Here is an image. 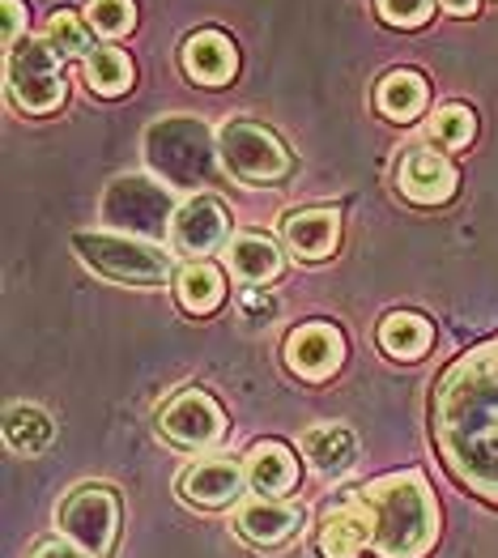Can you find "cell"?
Masks as SVG:
<instances>
[{
	"mask_svg": "<svg viewBox=\"0 0 498 558\" xmlns=\"http://www.w3.org/2000/svg\"><path fill=\"white\" fill-rule=\"evenodd\" d=\"M430 444L477 499L498 504V337L464 350L430 392Z\"/></svg>",
	"mask_w": 498,
	"mask_h": 558,
	"instance_id": "1",
	"label": "cell"
},
{
	"mask_svg": "<svg viewBox=\"0 0 498 558\" xmlns=\"http://www.w3.org/2000/svg\"><path fill=\"white\" fill-rule=\"evenodd\" d=\"M359 499L371 512V550L379 558H426L439 542V499L422 469L366 482Z\"/></svg>",
	"mask_w": 498,
	"mask_h": 558,
	"instance_id": "2",
	"label": "cell"
},
{
	"mask_svg": "<svg viewBox=\"0 0 498 558\" xmlns=\"http://www.w3.org/2000/svg\"><path fill=\"white\" fill-rule=\"evenodd\" d=\"M145 162L149 171L175 192H187V187H209L214 175H218V137L205 120L196 116H162L145 129Z\"/></svg>",
	"mask_w": 498,
	"mask_h": 558,
	"instance_id": "3",
	"label": "cell"
},
{
	"mask_svg": "<svg viewBox=\"0 0 498 558\" xmlns=\"http://www.w3.org/2000/svg\"><path fill=\"white\" fill-rule=\"evenodd\" d=\"M73 247L82 256V265L98 274V278L116 281V286H167L175 265L171 256L149 243V239H133V234L116 231H77Z\"/></svg>",
	"mask_w": 498,
	"mask_h": 558,
	"instance_id": "4",
	"label": "cell"
},
{
	"mask_svg": "<svg viewBox=\"0 0 498 558\" xmlns=\"http://www.w3.org/2000/svg\"><path fill=\"white\" fill-rule=\"evenodd\" d=\"M175 187L162 180H145V175H116L102 201H98V222L111 227L116 234H133V239H158L171 231L175 222Z\"/></svg>",
	"mask_w": 498,
	"mask_h": 558,
	"instance_id": "5",
	"label": "cell"
},
{
	"mask_svg": "<svg viewBox=\"0 0 498 558\" xmlns=\"http://www.w3.org/2000/svg\"><path fill=\"white\" fill-rule=\"evenodd\" d=\"M56 529L60 537L77 542L94 558H116L120 546V529H124V508L120 495L102 482H86L77 490H69L56 508Z\"/></svg>",
	"mask_w": 498,
	"mask_h": 558,
	"instance_id": "6",
	"label": "cell"
},
{
	"mask_svg": "<svg viewBox=\"0 0 498 558\" xmlns=\"http://www.w3.org/2000/svg\"><path fill=\"white\" fill-rule=\"evenodd\" d=\"M218 149H222V167L239 184H281L294 167L290 149L281 145V137L256 124V120H227L218 129Z\"/></svg>",
	"mask_w": 498,
	"mask_h": 558,
	"instance_id": "7",
	"label": "cell"
},
{
	"mask_svg": "<svg viewBox=\"0 0 498 558\" xmlns=\"http://www.w3.org/2000/svg\"><path fill=\"white\" fill-rule=\"evenodd\" d=\"M60 51L47 39H22L13 51H4V82L9 98L26 116H51L64 102V73H60Z\"/></svg>",
	"mask_w": 498,
	"mask_h": 558,
	"instance_id": "8",
	"label": "cell"
},
{
	"mask_svg": "<svg viewBox=\"0 0 498 558\" xmlns=\"http://www.w3.org/2000/svg\"><path fill=\"white\" fill-rule=\"evenodd\" d=\"M158 435L180 452H209L227 439V410L205 388H183L158 410Z\"/></svg>",
	"mask_w": 498,
	"mask_h": 558,
	"instance_id": "9",
	"label": "cell"
},
{
	"mask_svg": "<svg viewBox=\"0 0 498 558\" xmlns=\"http://www.w3.org/2000/svg\"><path fill=\"white\" fill-rule=\"evenodd\" d=\"M303 520H307V515H303L299 504L256 495V499H243V504L234 508L230 529H234V537L247 542L252 550H281V546H290V542L299 537Z\"/></svg>",
	"mask_w": 498,
	"mask_h": 558,
	"instance_id": "10",
	"label": "cell"
},
{
	"mask_svg": "<svg viewBox=\"0 0 498 558\" xmlns=\"http://www.w3.org/2000/svg\"><path fill=\"white\" fill-rule=\"evenodd\" d=\"M247 486V465L239 457H205V461H192V465L180 473L175 490L187 508L196 512H218V508H230L239 504Z\"/></svg>",
	"mask_w": 498,
	"mask_h": 558,
	"instance_id": "11",
	"label": "cell"
},
{
	"mask_svg": "<svg viewBox=\"0 0 498 558\" xmlns=\"http://www.w3.org/2000/svg\"><path fill=\"white\" fill-rule=\"evenodd\" d=\"M286 367L307 379V384H324L345 367V332L328 320H307L286 337Z\"/></svg>",
	"mask_w": 498,
	"mask_h": 558,
	"instance_id": "12",
	"label": "cell"
},
{
	"mask_svg": "<svg viewBox=\"0 0 498 558\" xmlns=\"http://www.w3.org/2000/svg\"><path fill=\"white\" fill-rule=\"evenodd\" d=\"M397 187L401 196L430 209V205H448L460 187V171H456L452 158H444L435 145H413L405 149L401 167H397Z\"/></svg>",
	"mask_w": 498,
	"mask_h": 558,
	"instance_id": "13",
	"label": "cell"
},
{
	"mask_svg": "<svg viewBox=\"0 0 498 558\" xmlns=\"http://www.w3.org/2000/svg\"><path fill=\"white\" fill-rule=\"evenodd\" d=\"M171 247L183 256H209L227 243L230 234V214L218 196H187L180 209H175V222H171Z\"/></svg>",
	"mask_w": 498,
	"mask_h": 558,
	"instance_id": "14",
	"label": "cell"
},
{
	"mask_svg": "<svg viewBox=\"0 0 498 558\" xmlns=\"http://www.w3.org/2000/svg\"><path fill=\"white\" fill-rule=\"evenodd\" d=\"M281 243L294 260H328L341 243V214L328 205L294 209L281 218Z\"/></svg>",
	"mask_w": 498,
	"mask_h": 558,
	"instance_id": "15",
	"label": "cell"
},
{
	"mask_svg": "<svg viewBox=\"0 0 498 558\" xmlns=\"http://www.w3.org/2000/svg\"><path fill=\"white\" fill-rule=\"evenodd\" d=\"M371 546V512L366 504L354 499H341L337 508L319 515L316 529V555L319 558H359Z\"/></svg>",
	"mask_w": 498,
	"mask_h": 558,
	"instance_id": "16",
	"label": "cell"
},
{
	"mask_svg": "<svg viewBox=\"0 0 498 558\" xmlns=\"http://www.w3.org/2000/svg\"><path fill=\"white\" fill-rule=\"evenodd\" d=\"M247 465V486L265 499H286L299 486V452L281 439H260L243 457Z\"/></svg>",
	"mask_w": 498,
	"mask_h": 558,
	"instance_id": "17",
	"label": "cell"
},
{
	"mask_svg": "<svg viewBox=\"0 0 498 558\" xmlns=\"http://www.w3.org/2000/svg\"><path fill=\"white\" fill-rule=\"evenodd\" d=\"M180 64L196 86H227L239 69V51L222 31H196L183 39Z\"/></svg>",
	"mask_w": 498,
	"mask_h": 558,
	"instance_id": "18",
	"label": "cell"
},
{
	"mask_svg": "<svg viewBox=\"0 0 498 558\" xmlns=\"http://www.w3.org/2000/svg\"><path fill=\"white\" fill-rule=\"evenodd\" d=\"M303 457L324 477H341L359 461V439H354V430L345 422H316L303 435Z\"/></svg>",
	"mask_w": 498,
	"mask_h": 558,
	"instance_id": "19",
	"label": "cell"
},
{
	"mask_svg": "<svg viewBox=\"0 0 498 558\" xmlns=\"http://www.w3.org/2000/svg\"><path fill=\"white\" fill-rule=\"evenodd\" d=\"M375 341L392 363H417L435 345V325L417 312H388L375 328Z\"/></svg>",
	"mask_w": 498,
	"mask_h": 558,
	"instance_id": "20",
	"label": "cell"
},
{
	"mask_svg": "<svg viewBox=\"0 0 498 558\" xmlns=\"http://www.w3.org/2000/svg\"><path fill=\"white\" fill-rule=\"evenodd\" d=\"M426 107H430V86H426L422 73H413V69H392V73L379 77V86H375V111H379L384 120L409 124V120H417Z\"/></svg>",
	"mask_w": 498,
	"mask_h": 558,
	"instance_id": "21",
	"label": "cell"
},
{
	"mask_svg": "<svg viewBox=\"0 0 498 558\" xmlns=\"http://www.w3.org/2000/svg\"><path fill=\"white\" fill-rule=\"evenodd\" d=\"M175 303L187 316H214L227 303V274L209 260H187L175 274Z\"/></svg>",
	"mask_w": 498,
	"mask_h": 558,
	"instance_id": "22",
	"label": "cell"
},
{
	"mask_svg": "<svg viewBox=\"0 0 498 558\" xmlns=\"http://www.w3.org/2000/svg\"><path fill=\"white\" fill-rule=\"evenodd\" d=\"M281 252L265 234H234L227 243V269L247 286H269L281 278Z\"/></svg>",
	"mask_w": 498,
	"mask_h": 558,
	"instance_id": "23",
	"label": "cell"
},
{
	"mask_svg": "<svg viewBox=\"0 0 498 558\" xmlns=\"http://www.w3.org/2000/svg\"><path fill=\"white\" fill-rule=\"evenodd\" d=\"M51 435H56V426H51V418H47L39 405H13V410L4 414V444H9L17 457L44 452L47 444H51Z\"/></svg>",
	"mask_w": 498,
	"mask_h": 558,
	"instance_id": "24",
	"label": "cell"
},
{
	"mask_svg": "<svg viewBox=\"0 0 498 558\" xmlns=\"http://www.w3.org/2000/svg\"><path fill=\"white\" fill-rule=\"evenodd\" d=\"M86 82L102 98H120L124 90H133V60L120 47H98L86 56Z\"/></svg>",
	"mask_w": 498,
	"mask_h": 558,
	"instance_id": "25",
	"label": "cell"
},
{
	"mask_svg": "<svg viewBox=\"0 0 498 558\" xmlns=\"http://www.w3.org/2000/svg\"><path fill=\"white\" fill-rule=\"evenodd\" d=\"M477 133V116L464 102H444L430 116V145L435 149H464Z\"/></svg>",
	"mask_w": 498,
	"mask_h": 558,
	"instance_id": "26",
	"label": "cell"
},
{
	"mask_svg": "<svg viewBox=\"0 0 498 558\" xmlns=\"http://www.w3.org/2000/svg\"><path fill=\"white\" fill-rule=\"evenodd\" d=\"M44 39L60 56H90V51H98L94 47V35H90V22L86 17H77V13H69V9H56L51 17H47V31H44Z\"/></svg>",
	"mask_w": 498,
	"mask_h": 558,
	"instance_id": "27",
	"label": "cell"
},
{
	"mask_svg": "<svg viewBox=\"0 0 498 558\" xmlns=\"http://www.w3.org/2000/svg\"><path fill=\"white\" fill-rule=\"evenodd\" d=\"M86 22L98 35L120 39V35H129L136 26V4L133 0H90L86 4Z\"/></svg>",
	"mask_w": 498,
	"mask_h": 558,
	"instance_id": "28",
	"label": "cell"
},
{
	"mask_svg": "<svg viewBox=\"0 0 498 558\" xmlns=\"http://www.w3.org/2000/svg\"><path fill=\"white\" fill-rule=\"evenodd\" d=\"M435 0H375V13L388 22V26H401V31H413L430 17Z\"/></svg>",
	"mask_w": 498,
	"mask_h": 558,
	"instance_id": "29",
	"label": "cell"
},
{
	"mask_svg": "<svg viewBox=\"0 0 498 558\" xmlns=\"http://www.w3.org/2000/svg\"><path fill=\"white\" fill-rule=\"evenodd\" d=\"M0 9H4V39L0 44H4V51H13L22 44V31H26V4L22 0H4Z\"/></svg>",
	"mask_w": 498,
	"mask_h": 558,
	"instance_id": "30",
	"label": "cell"
},
{
	"mask_svg": "<svg viewBox=\"0 0 498 558\" xmlns=\"http://www.w3.org/2000/svg\"><path fill=\"white\" fill-rule=\"evenodd\" d=\"M26 558H94V555H86V550H82L77 542H69V537H44V542L31 546Z\"/></svg>",
	"mask_w": 498,
	"mask_h": 558,
	"instance_id": "31",
	"label": "cell"
},
{
	"mask_svg": "<svg viewBox=\"0 0 498 558\" xmlns=\"http://www.w3.org/2000/svg\"><path fill=\"white\" fill-rule=\"evenodd\" d=\"M439 4H444L452 17H473V13H477V0H439Z\"/></svg>",
	"mask_w": 498,
	"mask_h": 558,
	"instance_id": "32",
	"label": "cell"
}]
</instances>
